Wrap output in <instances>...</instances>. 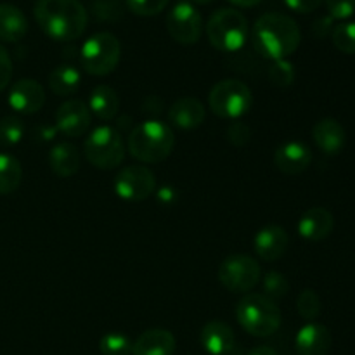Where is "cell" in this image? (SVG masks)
Listing matches in <instances>:
<instances>
[{
	"mask_svg": "<svg viewBox=\"0 0 355 355\" xmlns=\"http://www.w3.org/2000/svg\"><path fill=\"white\" fill-rule=\"evenodd\" d=\"M33 14L42 31L58 42L76 40L89 24V12L80 0H37Z\"/></svg>",
	"mask_w": 355,
	"mask_h": 355,
	"instance_id": "6da1fadb",
	"label": "cell"
},
{
	"mask_svg": "<svg viewBox=\"0 0 355 355\" xmlns=\"http://www.w3.org/2000/svg\"><path fill=\"white\" fill-rule=\"evenodd\" d=\"M302 33L297 21L281 12H266L253 26L257 52L270 61L288 59L300 47Z\"/></svg>",
	"mask_w": 355,
	"mask_h": 355,
	"instance_id": "7a4b0ae2",
	"label": "cell"
},
{
	"mask_svg": "<svg viewBox=\"0 0 355 355\" xmlns=\"http://www.w3.org/2000/svg\"><path fill=\"white\" fill-rule=\"evenodd\" d=\"M175 146V135L166 123L158 120H146L135 125L128 135L127 148L132 158L153 165L168 158Z\"/></svg>",
	"mask_w": 355,
	"mask_h": 355,
	"instance_id": "3957f363",
	"label": "cell"
},
{
	"mask_svg": "<svg viewBox=\"0 0 355 355\" xmlns=\"http://www.w3.org/2000/svg\"><path fill=\"white\" fill-rule=\"evenodd\" d=\"M236 319L248 335L267 338L279 329L281 311L263 293H248L236 305Z\"/></svg>",
	"mask_w": 355,
	"mask_h": 355,
	"instance_id": "277c9868",
	"label": "cell"
},
{
	"mask_svg": "<svg viewBox=\"0 0 355 355\" xmlns=\"http://www.w3.org/2000/svg\"><path fill=\"white\" fill-rule=\"evenodd\" d=\"M248 19L232 7L215 10L207 23V37L220 52H238L248 40Z\"/></svg>",
	"mask_w": 355,
	"mask_h": 355,
	"instance_id": "5b68a950",
	"label": "cell"
},
{
	"mask_svg": "<svg viewBox=\"0 0 355 355\" xmlns=\"http://www.w3.org/2000/svg\"><path fill=\"white\" fill-rule=\"evenodd\" d=\"M121 59V44L113 33L99 31L87 38L80 51L82 68L92 76H106L116 69Z\"/></svg>",
	"mask_w": 355,
	"mask_h": 355,
	"instance_id": "8992f818",
	"label": "cell"
},
{
	"mask_svg": "<svg viewBox=\"0 0 355 355\" xmlns=\"http://www.w3.org/2000/svg\"><path fill=\"white\" fill-rule=\"evenodd\" d=\"M83 155L87 162L99 170H113L125 159V144L120 132L110 125L94 128L85 139Z\"/></svg>",
	"mask_w": 355,
	"mask_h": 355,
	"instance_id": "52a82bcc",
	"label": "cell"
},
{
	"mask_svg": "<svg viewBox=\"0 0 355 355\" xmlns=\"http://www.w3.org/2000/svg\"><path fill=\"white\" fill-rule=\"evenodd\" d=\"M253 103L250 87L245 82L236 78L222 80L215 83L208 94V106L217 116L225 120H238L245 116Z\"/></svg>",
	"mask_w": 355,
	"mask_h": 355,
	"instance_id": "ba28073f",
	"label": "cell"
},
{
	"mask_svg": "<svg viewBox=\"0 0 355 355\" xmlns=\"http://www.w3.org/2000/svg\"><path fill=\"white\" fill-rule=\"evenodd\" d=\"M262 277V269L253 257L236 253L222 260L218 267V281L231 293L248 295Z\"/></svg>",
	"mask_w": 355,
	"mask_h": 355,
	"instance_id": "9c48e42d",
	"label": "cell"
},
{
	"mask_svg": "<svg viewBox=\"0 0 355 355\" xmlns=\"http://www.w3.org/2000/svg\"><path fill=\"white\" fill-rule=\"evenodd\" d=\"M156 191V177L148 166L128 165L118 172L114 179V193L118 198L132 203L148 200Z\"/></svg>",
	"mask_w": 355,
	"mask_h": 355,
	"instance_id": "30bf717a",
	"label": "cell"
},
{
	"mask_svg": "<svg viewBox=\"0 0 355 355\" xmlns=\"http://www.w3.org/2000/svg\"><path fill=\"white\" fill-rule=\"evenodd\" d=\"M166 30L179 44L194 45L203 33V17L193 3L180 0L166 16Z\"/></svg>",
	"mask_w": 355,
	"mask_h": 355,
	"instance_id": "8fae6325",
	"label": "cell"
},
{
	"mask_svg": "<svg viewBox=\"0 0 355 355\" xmlns=\"http://www.w3.org/2000/svg\"><path fill=\"white\" fill-rule=\"evenodd\" d=\"M92 123L89 106L80 99H69L55 111V128L66 137H80Z\"/></svg>",
	"mask_w": 355,
	"mask_h": 355,
	"instance_id": "7c38bea8",
	"label": "cell"
},
{
	"mask_svg": "<svg viewBox=\"0 0 355 355\" xmlns=\"http://www.w3.org/2000/svg\"><path fill=\"white\" fill-rule=\"evenodd\" d=\"M9 106L23 114H33L40 111L45 104V90L37 80L21 78L10 87Z\"/></svg>",
	"mask_w": 355,
	"mask_h": 355,
	"instance_id": "4fadbf2b",
	"label": "cell"
},
{
	"mask_svg": "<svg viewBox=\"0 0 355 355\" xmlns=\"http://www.w3.org/2000/svg\"><path fill=\"white\" fill-rule=\"evenodd\" d=\"M312 163V151L305 142L288 141L274 151V165L284 175H300Z\"/></svg>",
	"mask_w": 355,
	"mask_h": 355,
	"instance_id": "5bb4252c",
	"label": "cell"
},
{
	"mask_svg": "<svg viewBox=\"0 0 355 355\" xmlns=\"http://www.w3.org/2000/svg\"><path fill=\"white\" fill-rule=\"evenodd\" d=\"M331 345V331L319 322H309L298 329L295 336V349L298 355H328Z\"/></svg>",
	"mask_w": 355,
	"mask_h": 355,
	"instance_id": "9a60e30c",
	"label": "cell"
},
{
	"mask_svg": "<svg viewBox=\"0 0 355 355\" xmlns=\"http://www.w3.org/2000/svg\"><path fill=\"white\" fill-rule=\"evenodd\" d=\"M288 245H290V238L281 225H266L257 232L253 239L255 253L266 262L279 260L286 253Z\"/></svg>",
	"mask_w": 355,
	"mask_h": 355,
	"instance_id": "2e32d148",
	"label": "cell"
},
{
	"mask_svg": "<svg viewBox=\"0 0 355 355\" xmlns=\"http://www.w3.org/2000/svg\"><path fill=\"white\" fill-rule=\"evenodd\" d=\"M312 139L324 155L336 156L347 144V132L335 118H322L312 128Z\"/></svg>",
	"mask_w": 355,
	"mask_h": 355,
	"instance_id": "e0dca14e",
	"label": "cell"
},
{
	"mask_svg": "<svg viewBox=\"0 0 355 355\" xmlns=\"http://www.w3.org/2000/svg\"><path fill=\"white\" fill-rule=\"evenodd\" d=\"M335 229V217L328 208L312 207L298 220V234L307 241H322Z\"/></svg>",
	"mask_w": 355,
	"mask_h": 355,
	"instance_id": "ac0fdd59",
	"label": "cell"
},
{
	"mask_svg": "<svg viewBox=\"0 0 355 355\" xmlns=\"http://www.w3.org/2000/svg\"><path fill=\"white\" fill-rule=\"evenodd\" d=\"M205 118H207V111H205L203 103L191 96L177 99L168 110L170 123L182 130H194L201 127L205 123Z\"/></svg>",
	"mask_w": 355,
	"mask_h": 355,
	"instance_id": "d6986e66",
	"label": "cell"
},
{
	"mask_svg": "<svg viewBox=\"0 0 355 355\" xmlns=\"http://www.w3.org/2000/svg\"><path fill=\"white\" fill-rule=\"evenodd\" d=\"M200 342L210 355H227L234 349L236 336L231 326L224 321H210L201 329Z\"/></svg>",
	"mask_w": 355,
	"mask_h": 355,
	"instance_id": "ffe728a7",
	"label": "cell"
},
{
	"mask_svg": "<svg viewBox=\"0 0 355 355\" xmlns=\"http://www.w3.org/2000/svg\"><path fill=\"white\" fill-rule=\"evenodd\" d=\"M175 336L163 328H153L142 333L132 347V355H173Z\"/></svg>",
	"mask_w": 355,
	"mask_h": 355,
	"instance_id": "44dd1931",
	"label": "cell"
},
{
	"mask_svg": "<svg viewBox=\"0 0 355 355\" xmlns=\"http://www.w3.org/2000/svg\"><path fill=\"white\" fill-rule=\"evenodd\" d=\"M28 33V19L19 7L12 3H0V40L19 42Z\"/></svg>",
	"mask_w": 355,
	"mask_h": 355,
	"instance_id": "7402d4cb",
	"label": "cell"
},
{
	"mask_svg": "<svg viewBox=\"0 0 355 355\" xmlns=\"http://www.w3.org/2000/svg\"><path fill=\"white\" fill-rule=\"evenodd\" d=\"M49 165L51 170L61 179L73 177L80 170V151L71 142L55 144L49 153Z\"/></svg>",
	"mask_w": 355,
	"mask_h": 355,
	"instance_id": "603a6c76",
	"label": "cell"
},
{
	"mask_svg": "<svg viewBox=\"0 0 355 355\" xmlns=\"http://www.w3.org/2000/svg\"><path fill=\"white\" fill-rule=\"evenodd\" d=\"M90 113L96 114L99 120L110 121L120 111V96L110 85H97L92 90L89 99Z\"/></svg>",
	"mask_w": 355,
	"mask_h": 355,
	"instance_id": "cb8c5ba5",
	"label": "cell"
},
{
	"mask_svg": "<svg viewBox=\"0 0 355 355\" xmlns=\"http://www.w3.org/2000/svg\"><path fill=\"white\" fill-rule=\"evenodd\" d=\"M82 82V75L78 69L71 64H59L49 75V87L55 96H69L76 92Z\"/></svg>",
	"mask_w": 355,
	"mask_h": 355,
	"instance_id": "d4e9b609",
	"label": "cell"
},
{
	"mask_svg": "<svg viewBox=\"0 0 355 355\" xmlns=\"http://www.w3.org/2000/svg\"><path fill=\"white\" fill-rule=\"evenodd\" d=\"M23 166L12 155L0 153V194H12L21 186Z\"/></svg>",
	"mask_w": 355,
	"mask_h": 355,
	"instance_id": "484cf974",
	"label": "cell"
},
{
	"mask_svg": "<svg viewBox=\"0 0 355 355\" xmlns=\"http://www.w3.org/2000/svg\"><path fill=\"white\" fill-rule=\"evenodd\" d=\"M331 40L343 54H355V21L336 24L331 31Z\"/></svg>",
	"mask_w": 355,
	"mask_h": 355,
	"instance_id": "4316f807",
	"label": "cell"
},
{
	"mask_svg": "<svg viewBox=\"0 0 355 355\" xmlns=\"http://www.w3.org/2000/svg\"><path fill=\"white\" fill-rule=\"evenodd\" d=\"M24 135V123L17 116H3L0 120V148L16 146Z\"/></svg>",
	"mask_w": 355,
	"mask_h": 355,
	"instance_id": "83f0119b",
	"label": "cell"
},
{
	"mask_svg": "<svg viewBox=\"0 0 355 355\" xmlns=\"http://www.w3.org/2000/svg\"><path fill=\"white\" fill-rule=\"evenodd\" d=\"M132 347L134 343L130 338L121 333H107L99 342V350L103 355H132Z\"/></svg>",
	"mask_w": 355,
	"mask_h": 355,
	"instance_id": "f1b7e54d",
	"label": "cell"
},
{
	"mask_svg": "<svg viewBox=\"0 0 355 355\" xmlns=\"http://www.w3.org/2000/svg\"><path fill=\"white\" fill-rule=\"evenodd\" d=\"M321 298L314 290H304L297 298V311L305 321L314 322L321 314Z\"/></svg>",
	"mask_w": 355,
	"mask_h": 355,
	"instance_id": "f546056e",
	"label": "cell"
},
{
	"mask_svg": "<svg viewBox=\"0 0 355 355\" xmlns=\"http://www.w3.org/2000/svg\"><path fill=\"white\" fill-rule=\"evenodd\" d=\"M262 284L263 295L274 302L286 297L288 291H290V281L286 279V276H284L283 272H277V270H270V272L262 279Z\"/></svg>",
	"mask_w": 355,
	"mask_h": 355,
	"instance_id": "4dcf8cb0",
	"label": "cell"
},
{
	"mask_svg": "<svg viewBox=\"0 0 355 355\" xmlns=\"http://www.w3.org/2000/svg\"><path fill=\"white\" fill-rule=\"evenodd\" d=\"M295 66L291 64L288 59H281V61H274L272 66L269 68V80L276 87H290L295 82Z\"/></svg>",
	"mask_w": 355,
	"mask_h": 355,
	"instance_id": "1f68e13d",
	"label": "cell"
},
{
	"mask_svg": "<svg viewBox=\"0 0 355 355\" xmlns=\"http://www.w3.org/2000/svg\"><path fill=\"white\" fill-rule=\"evenodd\" d=\"M168 2L170 0H125L128 10L142 17L156 16L168 6Z\"/></svg>",
	"mask_w": 355,
	"mask_h": 355,
	"instance_id": "d6a6232c",
	"label": "cell"
},
{
	"mask_svg": "<svg viewBox=\"0 0 355 355\" xmlns=\"http://www.w3.org/2000/svg\"><path fill=\"white\" fill-rule=\"evenodd\" d=\"M333 19H347L355 12V0H324Z\"/></svg>",
	"mask_w": 355,
	"mask_h": 355,
	"instance_id": "836d02e7",
	"label": "cell"
},
{
	"mask_svg": "<svg viewBox=\"0 0 355 355\" xmlns=\"http://www.w3.org/2000/svg\"><path fill=\"white\" fill-rule=\"evenodd\" d=\"M250 137H252V128L246 123H243V121H234L232 125H229L227 141L231 142V144L241 148V146L248 144Z\"/></svg>",
	"mask_w": 355,
	"mask_h": 355,
	"instance_id": "e575fe53",
	"label": "cell"
},
{
	"mask_svg": "<svg viewBox=\"0 0 355 355\" xmlns=\"http://www.w3.org/2000/svg\"><path fill=\"white\" fill-rule=\"evenodd\" d=\"M10 78H12V61L6 47L0 44V92L9 85Z\"/></svg>",
	"mask_w": 355,
	"mask_h": 355,
	"instance_id": "d590c367",
	"label": "cell"
},
{
	"mask_svg": "<svg viewBox=\"0 0 355 355\" xmlns=\"http://www.w3.org/2000/svg\"><path fill=\"white\" fill-rule=\"evenodd\" d=\"M284 3H286L291 10H295V12L309 14L314 12L315 9H319L322 0H284Z\"/></svg>",
	"mask_w": 355,
	"mask_h": 355,
	"instance_id": "8d00e7d4",
	"label": "cell"
},
{
	"mask_svg": "<svg viewBox=\"0 0 355 355\" xmlns=\"http://www.w3.org/2000/svg\"><path fill=\"white\" fill-rule=\"evenodd\" d=\"M333 17L331 16H324V17H319L318 21L314 23V33L318 37H326L329 31H333Z\"/></svg>",
	"mask_w": 355,
	"mask_h": 355,
	"instance_id": "74e56055",
	"label": "cell"
},
{
	"mask_svg": "<svg viewBox=\"0 0 355 355\" xmlns=\"http://www.w3.org/2000/svg\"><path fill=\"white\" fill-rule=\"evenodd\" d=\"M246 355H279L272 347L269 345H259V347H253Z\"/></svg>",
	"mask_w": 355,
	"mask_h": 355,
	"instance_id": "f35d334b",
	"label": "cell"
},
{
	"mask_svg": "<svg viewBox=\"0 0 355 355\" xmlns=\"http://www.w3.org/2000/svg\"><path fill=\"white\" fill-rule=\"evenodd\" d=\"M231 3H234V6L238 7H253L257 6V3H260L262 0H229Z\"/></svg>",
	"mask_w": 355,
	"mask_h": 355,
	"instance_id": "ab89813d",
	"label": "cell"
},
{
	"mask_svg": "<svg viewBox=\"0 0 355 355\" xmlns=\"http://www.w3.org/2000/svg\"><path fill=\"white\" fill-rule=\"evenodd\" d=\"M196 3H203V6H207V3H211L214 0H194Z\"/></svg>",
	"mask_w": 355,
	"mask_h": 355,
	"instance_id": "60d3db41",
	"label": "cell"
}]
</instances>
